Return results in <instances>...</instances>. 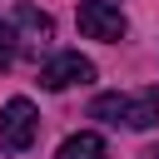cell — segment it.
<instances>
[{"label": "cell", "instance_id": "1", "mask_svg": "<svg viewBox=\"0 0 159 159\" xmlns=\"http://www.w3.org/2000/svg\"><path fill=\"white\" fill-rule=\"evenodd\" d=\"M35 134H40L35 104H30L25 94L5 99V109H0V149H5V154H25V149L35 144Z\"/></svg>", "mask_w": 159, "mask_h": 159}, {"label": "cell", "instance_id": "2", "mask_svg": "<svg viewBox=\"0 0 159 159\" xmlns=\"http://www.w3.org/2000/svg\"><path fill=\"white\" fill-rule=\"evenodd\" d=\"M80 30H84L89 40L114 45V40H124L129 20H124V10H119L114 0H80Z\"/></svg>", "mask_w": 159, "mask_h": 159}, {"label": "cell", "instance_id": "3", "mask_svg": "<svg viewBox=\"0 0 159 159\" xmlns=\"http://www.w3.org/2000/svg\"><path fill=\"white\" fill-rule=\"evenodd\" d=\"M89 80H94V65H89L80 50H60V55H50L45 70H40V84H45V89H70V84H89Z\"/></svg>", "mask_w": 159, "mask_h": 159}, {"label": "cell", "instance_id": "4", "mask_svg": "<svg viewBox=\"0 0 159 159\" xmlns=\"http://www.w3.org/2000/svg\"><path fill=\"white\" fill-rule=\"evenodd\" d=\"M124 124H129V129H154V124H159V89H154V84L124 99Z\"/></svg>", "mask_w": 159, "mask_h": 159}, {"label": "cell", "instance_id": "5", "mask_svg": "<svg viewBox=\"0 0 159 159\" xmlns=\"http://www.w3.org/2000/svg\"><path fill=\"white\" fill-rule=\"evenodd\" d=\"M109 149H104V139L94 134V129H80V134H70L65 144H60V154L55 159H104Z\"/></svg>", "mask_w": 159, "mask_h": 159}, {"label": "cell", "instance_id": "6", "mask_svg": "<svg viewBox=\"0 0 159 159\" xmlns=\"http://www.w3.org/2000/svg\"><path fill=\"white\" fill-rule=\"evenodd\" d=\"M124 99H129V94H94V99H89V119L119 124V119H124Z\"/></svg>", "mask_w": 159, "mask_h": 159}, {"label": "cell", "instance_id": "7", "mask_svg": "<svg viewBox=\"0 0 159 159\" xmlns=\"http://www.w3.org/2000/svg\"><path fill=\"white\" fill-rule=\"evenodd\" d=\"M15 55H20V30H15L10 20H0V70H10Z\"/></svg>", "mask_w": 159, "mask_h": 159}, {"label": "cell", "instance_id": "8", "mask_svg": "<svg viewBox=\"0 0 159 159\" xmlns=\"http://www.w3.org/2000/svg\"><path fill=\"white\" fill-rule=\"evenodd\" d=\"M20 25H25V30H30V35H40V40H45V35H50V15H40V10H35V5H20Z\"/></svg>", "mask_w": 159, "mask_h": 159}, {"label": "cell", "instance_id": "9", "mask_svg": "<svg viewBox=\"0 0 159 159\" xmlns=\"http://www.w3.org/2000/svg\"><path fill=\"white\" fill-rule=\"evenodd\" d=\"M149 159H159V144H154V149H149Z\"/></svg>", "mask_w": 159, "mask_h": 159}]
</instances>
